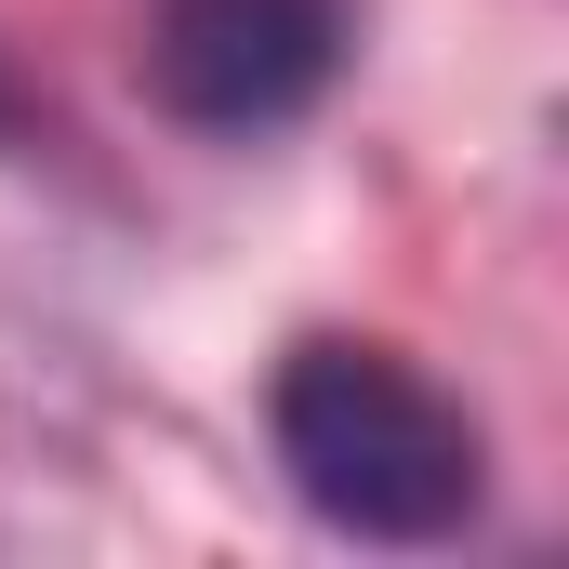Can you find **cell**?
<instances>
[{
    "label": "cell",
    "mask_w": 569,
    "mask_h": 569,
    "mask_svg": "<svg viewBox=\"0 0 569 569\" xmlns=\"http://www.w3.org/2000/svg\"><path fill=\"white\" fill-rule=\"evenodd\" d=\"M266 437H279L305 517H331L345 543H450L490 503L477 411L411 345H371V331H305L266 385Z\"/></svg>",
    "instance_id": "6da1fadb"
},
{
    "label": "cell",
    "mask_w": 569,
    "mask_h": 569,
    "mask_svg": "<svg viewBox=\"0 0 569 569\" xmlns=\"http://www.w3.org/2000/svg\"><path fill=\"white\" fill-rule=\"evenodd\" d=\"M358 53V0H146V93L186 133H291Z\"/></svg>",
    "instance_id": "7a4b0ae2"
}]
</instances>
